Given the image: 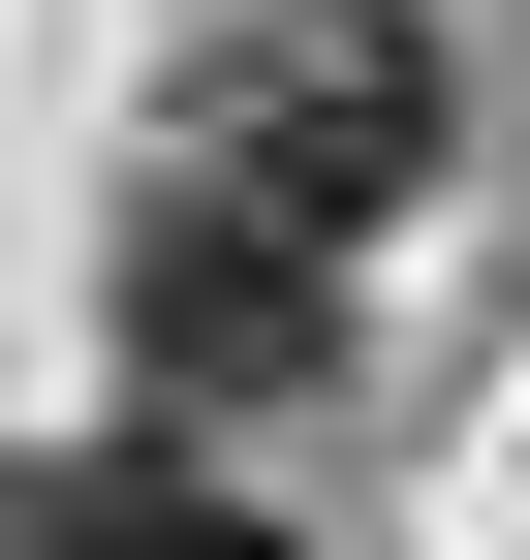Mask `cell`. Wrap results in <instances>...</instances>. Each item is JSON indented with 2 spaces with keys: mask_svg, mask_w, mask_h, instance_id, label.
<instances>
[{
  "mask_svg": "<svg viewBox=\"0 0 530 560\" xmlns=\"http://www.w3.org/2000/svg\"><path fill=\"white\" fill-rule=\"evenodd\" d=\"M437 156H469L437 0H157V187H219L281 249H375Z\"/></svg>",
  "mask_w": 530,
  "mask_h": 560,
  "instance_id": "1",
  "label": "cell"
},
{
  "mask_svg": "<svg viewBox=\"0 0 530 560\" xmlns=\"http://www.w3.org/2000/svg\"><path fill=\"white\" fill-rule=\"evenodd\" d=\"M0 560H281L219 499V467H157V436H94V467H32V499H0Z\"/></svg>",
  "mask_w": 530,
  "mask_h": 560,
  "instance_id": "3",
  "label": "cell"
},
{
  "mask_svg": "<svg viewBox=\"0 0 530 560\" xmlns=\"http://www.w3.org/2000/svg\"><path fill=\"white\" fill-rule=\"evenodd\" d=\"M312 374H344V249L157 187V219H125V405H312Z\"/></svg>",
  "mask_w": 530,
  "mask_h": 560,
  "instance_id": "2",
  "label": "cell"
}]
</instances>
